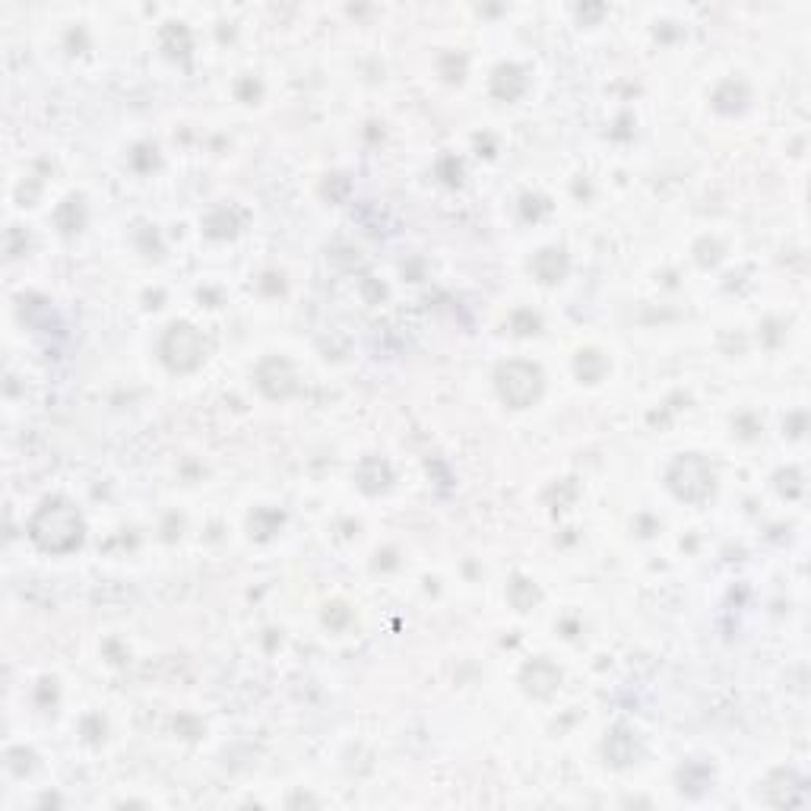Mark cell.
Listing matches in <instances>:
<instances>
[{"label": "cell", "instance_id": "cell-3", "mask_svg": "<svg viewBox=\"0 0 811 811\" xmlns=\"http://www.w3.org/2000/svg\"><path fill=\"white\" fill-rule=\"evenodd\" d=\"M171 353H188L190 365H197L200 362V336L194 334L190 327H171V334L166 339V355Z\"/></svg>", "mask_w": 811, "mask_h": 811}, {"label": "cell", "instance_id": "cell-1", "mask_svg": "<svg viewBox=\"0 0 811 811\" xmlns=\"http://www.w3.org/2000/svg\"><path fill=\"white\" fill-rule=\"evenodd\" d=\"M32 540L48 552H67L80 542V517L63 504H44L32 521Z\"/></svg>", "mask_w": 811, "mask_h": 811}, {"label": "cell", "instance_id": "cell-2", "mask_svg": "<svg viewBox=\"0 0 811 811\" xmlns=\"http://www.w3.org/2000/svg\"><path fill=\"white\" fill-rule=\"evenodd\" d=\"M498 390L507 403L514 406H530L542 390L540 368L523 365V362H511L498 372Z\"/></svg>", "mask_w": 811, "mask_h": 811}]
</instances>
